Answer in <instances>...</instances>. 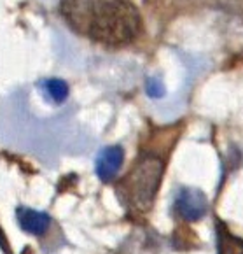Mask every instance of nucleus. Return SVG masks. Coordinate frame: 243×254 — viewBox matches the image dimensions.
<instances>
[{"mask_svg": "<svg viewBox=\"0 0 243 254\" xmlns=\"http://www.w3.org/2000/svg\"><path fill=\"white\" fill-rule=\"evenodd\" d=\"M63 14L75 30L105 46H124L139 37L142 18L128 0H65Z\"/></svg>", "mask_w": 243, "mask_h": 254, "instance_id": "nucleus-1", "label": "nucleus"}, {"mask_svg": "<svg viewBox=\"0 0 243 254\" xmlns=\"http://www.w3.org/2000/svg\"><path fill=\"white\" fill-rule=\"evenodd\" d=\"M165 174V163L156 154H144L133 165L126 179L123 181L124 196L137 210H149L154 203L159 184Z\"/></svg>", "mask_w": 243, "mask_h": 254, "instance_id": "nucleus-2", "label": "nucleus"}, {"mask_svg": "<svg viewBox=\"0 0 243 254\" xmlns=\"http://www.w3.org/2000/svg\"><path fill=\"white\" fill-rule=\"evenodd\" d=\"M208 210V198L201 190L193 186L180 188L173 200V212L186 223L199 221Z\"/></svg>", "mask_w": 243, "mask_h": 254, "instance_id": "nucleus-3", "label": "nucleus"}, {"mask_svg": "<svg viewBox=\"0 0 243 254\" xmlns=\"http://www.w3.org/2000/svg\"><path fill=\"white\" fill-rule=\"evenodd\" d=\"M124 161V151L121 146H107L98 153L95 170L101 183H110L121 170Z\"/></svg>", "mask_w": 243, "mask_h": 254, "instance_id": "nucleus-4", "label": "nucleus"}, {"mask_svg": "<svg viewBox=\"0 0 243 254\" xmlns=\"http://www.w3.org/2000/svg\"><path fill=\"white\" fill-rule=\"evenodd\" d=\"M16 219H18L19 228L23 232L35 237L46 233V230L49 228V223H51L49 214L42 212V210L28 209V207H19L16 210Z\"/></svg>", "mask_w": 243, "mask_h": 254, "instance_id": "nucleus-5", "label": "nucleus"}, {"mask_svg": "<svg viewBox=\"0 0 243 254\" xmlns=\"http://www.w3.org/2000/svg\"><path fill=\"white\" fill-rule=\"evenodd\" d=\"M217 253L243 254V240L233 235L224 224H219L217 226Z\"/></svg>", "mask_w": 243, "mask_h": 254, "instance_id": "nucleus-6", "label": "nucleus"}, {"mask_svg": "<svg viewBox=\"0 0 243 254\" xmlns=\"http://www.w3.org/2000/svg\"><path fill=\"white\" fill-rule=\"evenodd\" d=\"M42 90L48 95V98L54 104H63L68 98V84L63 79H48V81L42 82Z\"/></svg>", "mask_w": 243, "mask_h": 254, "instance_id": "nucleus-7", "label": "nucleus"}, {"mask_svg": "<svg viewBox=\"0 0 243 254\" xmlns=\"http://www.w3.org/2000/svg\"><path fill=\"white\" fill-rule=\"evenodd\" d=\"M146 91L152 98H159V97H163V95H165V86H163V82H161L157 77H152V79H149V81H147Z\"/></svg>", "mask_w": 243, "mask_h": 254, "instance_id": "nucleus-8", "label": "nucleus"}]
</instances>
